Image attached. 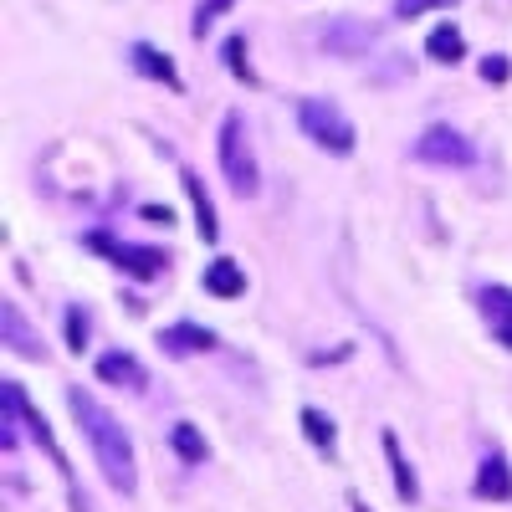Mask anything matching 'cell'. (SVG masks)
Masks as SVG:
<instances>
[{
    "instance_id": "cell-20",
    "label": "cell",
    "mask_w": 512,
    "mask_h": 512,
    "mask_svg": "<svg viewBox=\"0 0 512 512\" xmlns=\"http://www.w3.org/2000/svg\"><path fill=\"white\" fill-rule=\"evenodd\" d=\"M67 349L72 354L88 349V313H82V308H67Z\"/></svg>"
},
{
    "instance_id": "cell-8",
    "label": "cell",
    "mask_w": 512,
    "mask_h": 512,
    "mask_svg": "<svg viewBox=\"0 0 512 512\" xmlns=\"http://www.w3.org/2000/svg\"><path fill=\"white\" fill-rule=\"evenodd\" d=\"M159 349H169L175 359H190V354L216 349V333L200 323H169V328H159Z\"/></svg>"
},
{
    "instance_id": "cell-6",
    "label": "cell",
    "mask_w": 512,
    "mask_h": 512,
    "mask_svg": "<svg viewBox=\"0 0 512 512\" xmlns=\"http://www.w3.org/2000/svg\"><path fill=\"white\" fill-rule=\"evenodd\" d=\"M0 400H11V405L21 410V420L31 425V441H36L41 451H47V456L57 461V472H67V456H62V446L52 441V425H47V420H41L36 410H31V400H26V390H21V384H16V379H6V384H0Z\"/></svg>"
},
{
    "instance_id": "cell-4",
    "label": "cell",
    "mask_w": 512,
    "mask_h": 512,
    "mask_svg": "<svg viewBox=\"0 0 512 512\" xmlns=\"http://www.w3.org/2000/svg\"><path fill=\"white\" fill-rule=\"evenodd\" d=\"M415 159L420 164H441V169H466L477 159V149L466 144V134H456L451 123H436V128H425V134H420Z\"/></svg>"
},
{
    "instance_id": "cell-19",
    "label": "cell",
    "mask_w": 512,
    "mask_h": 512,
    "mask_svg": "<svg viewBox=\"0 0 512 512\" xmlns=\"http://www.w3.org/2000/svg\"><path fill=\"white\" fill-rule=\"evenodd\" d=\"M303 431H308V441H313V446L333 451V420H328L323 410H313V405L303 410Z\"/></svg>"
},
{
    "instance_id": "cell-5",
    "label": "cell",
    "mask_w": 512,
    "mask_h": 512,
    "mask_svg": "<svg viewBox=\"0 0 512 512\" xmlns=\"http://www.w3.org/2000/svg\"><path fill=\"white\" fill-rule=\"evenodd\" d=\"M93 246H98V251H108L113 262H118V272H128L134 282H154V277L169 267V256H164L159 246H139V241H108V236H93Z\"/></svg>"
},
{
    "instance_id": "cell-13",
    "label": "cell",
    "mask_w": 512,
    "mask_h": 512,
    "mask_svg": "<svg viewBox=\"0 0 512 512\" xmlns=\"http://www.w3.org/2000/svg\"><path fill=\"white\" fill-rule=\"evenodd\" d=\"M205 292L210 297H241L246 292V272L231 262V256H216V262L205 267Z\"/></svg>"
},
{
    "instance_id": "cell-23",
    "label": "cell",
    "mask_w": 512,
    "mask_h": 512,
    "mask_svg": "<svg viewBox=\"0 0 512 512\" xmlns=\"http://www.w3.org/2000/svg\"><path fill=\"white\" fill-rule=\"evenodd\" d=\"M241 57H246V41H241V36H231V41H226V62H231V77H241V82H256V72H251Z\"/></svg>"
},
{
    "instance_id": "cell-18",
    "label": "cell",
    "mask_w": 512,
    "mask_h": 512,
    "mask_svg": "<svg viewBox=\"0 0 512 512\" xmlns=\"http://www.w3.org/2000/svg\"><path fill=\"white\" fill-rule=\"evenodd\" d=\"M169 446H175V451H180V461H190V466H200V461H205V436L195 431L190 420H180L175 431H169Z\"/></svg>"
},
{
    "instance_id": "cell-16",
    "label": "cell",
    "mask_w": 512,
    "mask_h": 512,
    "mask_svg": "<svg viewBox=\"0 0 512 512\" xmlns=\"http://www.w3.org/2000/svg\"><path fill=\"white\" fill-rule=\"evenodd\" d=\"M384 456H390V466H395V492L405 497V502H415V472H410V461L400 456V441H395V431H384Z\"/></svg>"
},
{
    "instance_id": "cell-14",
    "label": "cell",
    "mask_w": 512,
    "mask_h": 512,
    "mask_svg": "<svg viewBox=\"0 0 512 512\" xmlns=\"http://www.w3.org/2000/svg\"><path fill=\"white\" fill-rule=\"evenodd\" d=\"M323 41H328V52H344V57H354V52H364L369 41H374V31H364L359 21H333L328 31H323Z\"/></svg>"
},
{
    "instance_id": "cell-11",
    "label": "cell",
    "mask_w": 512,
    "mask_h": 512,
    "mask_svg": "<svg viewBox=\"0 0 512 512\" xmlns=\"http://www.w3.org/2000/svg\"><path fill=\"white\" fill-rule=\"evenodd\" d=\"M477 497L482 502H507L512 497V466L497 451L482 456V466H477Z\"/></svg>"
},
{
    "instance_id": "cell-10",
    "label": "cell",
    "mask_w": 512,
    "mask_h": 512,
    "mask_svg": "<svg viewBox=\"0 0 512 512\" xmlns=\"http://www.w3.org/2000/svg\"><path fill=\"white\" fill-rule=\"evenodd\" d=\"M98 379H108V384H118V390H144L149 384V374H144V364L134 359V354H103L98 359Z\"/></svg>"
},
{
    "instance_id": "cell-1",
    "label": "cell",
    "mask_w": 512,
    "mask_h": 512,
    "mask_svg": "<svg viewBox=\"0 0 512 512\" xmlns=\"http://www.w3.org/2000/svg\"><path fill=\"white\" fill-rule=\"evenodd\" d=\"M67 410H72V420L82 425V436H88L103 482L128 497V492L139 487V461H134V446H128V431L113 420V410H103L88 390H82V384H72V390H67Z\"/></svg>"
},
{
    "instance_id": "cell-17",
    "label": "cell",
    "mask_w": 512,
    "mask_h": 512,
    "mask_svg": "<svg viewBox=\"0 0 512 512\" xmlns=\"http://www.w3.org/2000/svg\"><path fill=\"white\" fill-rule=\"evenodd\" d=\"M425 52H431L436 62H461V57H466V41H461L456 26H436L431 41H425Z\"/></svg>"
},
{
    "instance_id": "cell-2",
    "label": "cell",
    "mask_w": 512,
    "mask_h": 512,
    "mask_svg": "<svg viewBox=\"0 0 512 512\" xmlns=\"http://www.w3.org/2000/svg\"><path fill=\"white\" fill-rule=\"evenodd\" d=\"M297 123H303V134L318 144V149H328V154H354V144H359V134H354V123L344 118V108L338 103H323V98H303L297 103Z\"/></svg>"
},
{
    "instance_id": "cell-21",
    "label": "cell",
    "mask_w": 512,
    "mask_h": 512,
    "mask_svg": "<svg viewBox=\"0 0 512 512\" xmlns=\"http://www.w3.org/2000/svg\"><path fill=\"white\" fill-rule=\"evenodd\" d=\"M441 6H456V0H395V21H420L425 11H441Z\"/></svg>"
},
{
    "instance_id": "cell-7",
    "label": "cell",
    "mask_w": 512,
    "mask_h": 512,
    "mask_svg": "<svg viewBox=\"0 0 512 512\" xmlns=\"http://www.w3.org/2000/svg\"><path fill=\"white\" fill-rule=\"evenodd\" d=\"M0 344H6L11 354H21V359H47L41 338L26 328V318H21V308H16V303H0Z\"/></svg>"
},
{
    "instance_id": "cell-22",
    "label": "cell",
    "mask_w": 512,
    "mask_h": 512,
    "mask_svg": "<svg viewBox=\"0 0 512 512\" xmlns=\"http://www.w3.org/2000/svg\"><path fill=\"white\" fill-rule=\"evenodd\" d=\"M231 6H236V0H200V11H195V36H205L210 21H221Z\"/></svg>"
},
{
    "instance_id": "cell-24",
    "label": "cell",
    "mask_w": 512,
    "mask_h": 512,
    "mask_svg": "<svg viewBox=\"0 0 512 512\" xmlns=\"http://www.w3.org/2000/svg\"><path fill=\"white\" fill-rule=\"evenodd\" d=\"M507 72H512L507 57H487V62H482V77H487V82H507Z\"/></svg>"
},
{
    "instance_id": "cell-3",
    "label": "cell",
    "mask_w": 512,
    "mask_h": 512,
    "mask_svg": "<svg viewBox=\"0 0 512 512\" xmlns=\"http://www.w3.org/2000/svg\"><path fill=\"white\" fill-rule=\"evenodd\" d=\"M216 154H221V169H226V180H231L236 195H256V190H262V169H256V154H251L246 118L241 113H226Z\"/></svg>"
},
{
    "instance_id": "cell-9",
    "label": "cell",
    "mask_w": 512,
    "mask_h": 512,
    "mask_svg": "<svg viewBox=\"0 0 512 512\" xmlns=\"http://www.w3.org/2000/svg\"><path fill=\"white\" fill-rule=\"evenodd\" d=\"M128 62H134L144 77H154V82H164L169 93H180L185 82H180V72H175V62H169L159 47H149V41H134V47H128Z\"/></svg>"
},
{
    "instance_id": "cell-15",
    "label": "cell",
    "mask_w": 512,
    "mask_h": 512,
    "mask_svg": "<svg viewBox=\"0 0 512 512\" xmlns=\"http://www.w3.org/2000/svg\"><path fill=\"white\" fill-rule=\"evenodd\" d=\"M185 195H190V205H195V221H200V236L205 241H216L221 236V226H216V205H210V195H205V185H200V175L195 169H185Z\"/></svg>"
},
{
    "instance_id": "cell-12",
    "label": "cell",
    "mask_w": 512,
    "mask_h": 512,
    "mask_svg": "<svg viewBox=\"0 0 512 512\" xmlns=\"http://www.w3.org/2000/svg\"><path fill=\"white\" fill-rule=\"evenodd\" d=\"M482 313L492 323V338H497L502 349H512V292L507 287H487L482 292Z\"/></svg>"
}]
</instances>
